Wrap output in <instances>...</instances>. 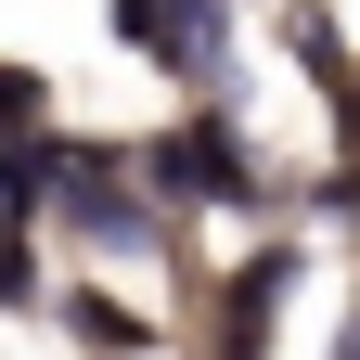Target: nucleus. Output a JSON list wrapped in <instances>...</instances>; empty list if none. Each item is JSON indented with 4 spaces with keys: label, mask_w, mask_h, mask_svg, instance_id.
Here are the masks:
<instances>
[{
    "label": "nucleus",
    "mask_w": 360,
    "mask_h": 360,
    "mask_svg": "<svg viewBox=\"0 0 360 360\" xmlns=\"http://www.w3.org/2000/svg\"><path fill=\"white\" fill-rule=\"evenodd\" d=\"M283 283H296L283 257H257V270H232V322H219V360H257V347H270V309H283Z\"/></svg>",
    "instance_id": "obj_3"
},
{
    "label": "nucleus",
    "mask_w": 360,
    "mask_h": 360,
    "mask_svg": "<svg viewBox=\"0 0 360 360\" xmlns=\"http://www.w3.org/2000/svg\"><path fill=\"white\" fill-rule=\"evenodd\" d=\"M283 39H296V65H309V90H347V39H335L322 13H296Z\"/></svg>",
    "instance_id": "obj_4"
},
{
    "label": "nucleus",
    "mask_w": 360,
    "mask_h": 360,
    "mask_svg": "<svg viewBox=\"0 0 360 360\" xmlns=\"http://www.w3.org/2000/svg\"><path fill=\"white\" fill-rule=\"evenodd\" d=\"M347 360H360V322H347Z\"/></svg>",
    "instance_id": "obj_5"
},
{
    "label": "nucleus",
    "mask_w": 360,
    "mask_h": 360,
    "mask_svg": "<svg viewBox=\"0 0 360 360\" xmlns=\"http://www.w3.org/2000/svg\"><path fill=\"white\" fill-rule=\"evenodd\" d=\"M142 167H155V193H167V206H245V193H257V180H245V142H232L219 116L167 129V142H155Z\"/></svg>",
    "instance_id": "obj_1"
},
{
    "label": "nucleus",
    "mask_w": 360,
    "mask_h": 360,
    "mask_svg": "<svg viewBox=\"0 0 360 360\" xmlns=\"http://www.w3.org/2000/svg\"><path fill=\"white\" fill-rule=\"evenodd\" d=\"M65 219H77L90 245H155V206H142V193H116V167H103V155H77V167H65Z\"/></svg>",
    "instance_id": "obj_2"
}]
</instances>
